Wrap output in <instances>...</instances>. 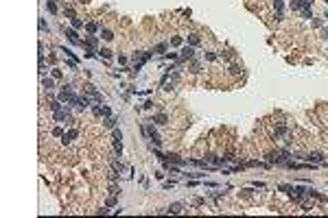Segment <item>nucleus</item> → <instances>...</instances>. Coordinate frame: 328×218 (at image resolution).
I'll list each match as a JSON object with an SVG mask.
<instances>
[{
    "label": "nucleus",
    "mask_w": 328,
    "mask_h": 218,
    "mask_svg": "<svg viewBox=\"0 0 328 218\" xmlns=\"http://www.w3.org/2000/svg\"><path fill=\"white\" fill-rule=\"evenodd\" d=\"M289 157H291L289 150H274V153H269V161L271 164H280V166H287Z\"/></svg>",
    "instance_id": "1"
},
{
    "label": "nucleus",
    "mask_w": 328,
    "mask_h": 218,
    "mask_svg": "<svg viewBox=\"0 0 328 218\" xmlns=\"http://www.w3.org/2000/svg\"><path fill=\"white\" fill-rule=\"evenodd\" d=\"M48 9H51V11H53V13H55V11H57V4H55V2H53V0H48Z\"/></svg>",
    "instance_id": "16"
},
{
    "label": "nucleus",
    "mask_w": 328,
    "mask_h": 218,
    "mask_svg": "<svg viewBox=\"0 0 328 218\" xmlns=\"http://www.w3.org/2000/svg\"><path fill=\"white\" fill-rule=\"evenodd\" d=\"M101 53H103V57H105V59H109V57H112V50H109V48H103Z\"/></svg>",
    "instance_id": "15"
},
{
    "label": "nucleus",
    "mask_w": 328,
    "mask_h": 218,
    "mask_svg": "<svg viewBox=\"0 0 328 218\" xmlns=\"http://www.w3.org/2000/svg\"><path fill=\"white\" fill-rule=\"evenodd\" d=\"M193 55H195V50H193L190 46H186L184 50H182V59H190Z\"/></svg>",
    "instance_id": "5"
},
{
    "label": "nucleus",
    "mask_w": 328,
    "mask_h": 218,
    "mask_svg": "<svg viewBox=\"0 0 328 218\" xmlns=\"http://www.w3.org/2000/svg\"><path fill=\"white\" fill-rule=\"evenodd\" d=\"M66 31V35H68V40L72 42V44H79V37H77V33L72 31V29H64Z\"/></svg>",
    "instance_id": "4"
},
{
    "label": "nucleus",
    "mask_w": 328,
    "mask_h": 218,
    "mask_svg": "<svg viewBox=\"0 0 328 218\" xmlns=\"http://www.w3.org/2000/svg\"><path fill=\"white\" fill-rule=\"evenodd\" d=\"M116 124V120L114 118H107V122H105V127H114Z\"/></svg>",
    "instance_id": "17"
},
{
    "label": "nucleus",
    "mask_w": 328,
    "mask_h": 218,
    "mask_svg": "<svg viewBox=\"0 0 328 218\" xmlns=\"http://www.w3.org/2000/svg\"><path fill=\"white\" fill-rule=\"evenodd\" d=\"M142 131H144V133H149V137H151V140H153V144H162V140H160V135H158V131H155V129H153V124H147V127H144V129H142Z\"/></svg>",
    "instance_id": "2"
},
{
    "label": "nucleus",
    "mask_w": 328,
    "mask_h": 218,
    "mask_svg": "<svg viewBox=\"0 0 328 218\" xmlns=\"http://www.w3.org/2000/svg\"><path fill=\"white\" fill-rule=\"evenodd\" d=\"M72 26H75V29H81V26H83V22H81L79 18H72Z\"/></svg>",
    "instance_id": "13"
},
{
    "label": "nucleus",
    "mask_w": 328,
    "mask_h": 218,
    "mask_svg": "<svg viewBox=\"0 0 328 218\" xmlns=\"http://www.w3.org/2000/svg\"><path fill=\"white\" fill-rule=\"evenodd\" d=\"M85 29H88V33H90V35H94V33L98 31V24H94V22H90V24H88Z\"/></svg>",
    "instance_id": "8"
},
{
    "label": "nucleus",
    "mask_w": 328,
    "mask_h": 218,
    "mask_svg": "<svg viewBox=\"0 0 328 218\" xmlns=\"http://www.w3.org/2000/svg\"><path fill=\"white\" fill-rule=\"evenodd\" d=\"M274 4H276V9H278V20L282 18V7H285V0H274Z\"/></svg>",
    "instance_id": "6"
},
{
    "label": "nucleus",
    "mask_w": 328,
    "mask_h": 218,
    "mask_svg": "<svg viewBox=\"0 0 328 218\" xmlns=\"http://www.w3.org/2000/svg\"><path fill=\"white\" fill-rule=\"evenodd\" d=\"M85 44H88V46H90V48H94V46H96V37H94V35H88Z\"/></svg>",
    "instance_id": "10"
},
{
    "label": "nucleus",
    "mask_w": 328,
    "mask_h": 218,
    "mask_svg": "<svg viewBox=\"0 0 328 218\" xmlns=\"http://www.w3.org/2000/svg\"><path fill=\"white\" fill-rule=\"evenodd\" d=\"M42 83H44V87H48V89H53V87H55V83H53V79H44Z\"/></svg>",
    "instance_id": "12"
},
{
    "label": "nucleus",
    "mask_w": 328,
    "mask_h": 218,
    "mask_svg": "<svg viewBox=\"0 0 328 218\" xmlns=\"http://www.w3.org/2000/svg\"><path fill=\"white\" fill-rule=\"evenodd\" d=\"M182 209H184V207H182V203H173V205L169 207V212H171V214H180Z\"/></svg>",
    "instance_id": "7"
},
{
    "label": "nucleus",
    "mask_w": 328,
    "mask_h": 218,
    "mask_svg": "<svg viewBox=\"0 0 328 218\" xmlns=\"http://www.w3.org/2000/svg\"><path fill=\"white\" fill-rule=\"evenodd\" d=\"M188 42H190L193 46H197V44H199V35H190V37H188Z\"/></svg>",
    "instance_id": "14"
},
{
    "label": "nucleus",
    "mask_w": 328,
    "mask_h": 218,
    "mask_svg": "<svg viewBox=\"0 0 328 218\" xmlns=\"http://www.w3.org/2000/svg\"><path fill=\"white\" fill-rule=\"evenodd\" d=\"M302 159H306V161H317V164H321V153H308V155H304Z\"/></svg>",
    "instance_id": "3"
},
{
    "label": "nucleus",
    "mask_w": 328,
    "mask_h": 218,
    "mask_svg": "<svg viewBox=\"0 0 328 218\" xmlns=\"http://www.w3.org/2000/svg\"><path fill=\"white\" fill-rule=\"evenodd\" d=\"M166 120H169V118H166L164 114H158V116H155V122H158V124H166Z\"/></svg>",
    "instance_id": "9"
},
{
    "label": "nucleus",
    "mask_w": 328,
    "mask_h": 218,
    "mask_svg": "<svg viewBox=\"0 0 328 218\" xmlns=\"http://www.w3.org/2000/svg\"><path fill=\"white\" fill-rule=\"evenodd\" d=\"M101 37H103V40H107V42H109V40L114 37V35H112V31H107V29H105V31L101 33Z\"/></svg>",
    "instance_id": "11"
}]
</instances>
